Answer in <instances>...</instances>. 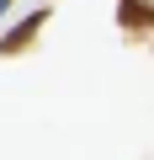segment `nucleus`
I'll use <instances>...</instances> for the list:
<instances>
[{"mask_svg": "<svg viewBox=\"0 0 154 160\" xmlns=\"http://www.w3.org/2000/svg\"><path fill=\"white\" fill-rule=\"evenodd\" d=\"M6 11H11V0H0V16H6Z\"/></svg>", "mask_w": 154, "mask_h": 160, "instance_id": "3", "label": "nucleus"}, {"mask_svg": "<svg viewBox=\"0 0 154 160\" xmlns=\"http://www.w3.org/2000/svg\"><path fill=\"white\" fill-rule=\"evenodd\" d=\"M43 22H48V11H32V16H27L21 27H11L6 38H0V53H21V48H27V43L37 38V27H43Z\"/></svg>", "mask_w": 154, "mask_h": 160, "instance_id": "1", "label": "nucleus"}, {"mask_svg": "<svg viewBox=\"0 0 154 160\" xmlns=\"http://www.w3.org/2000/svg\"><path fill=\"white\" fill-rule=\"evenodd\" d=\"M117 16H122V27H154V6H143V0H122Z\"/></svg>", "mask_w": 154, "mask_h": 160, "instance_id": "2", "label": "nucleus"}]
</instances>
